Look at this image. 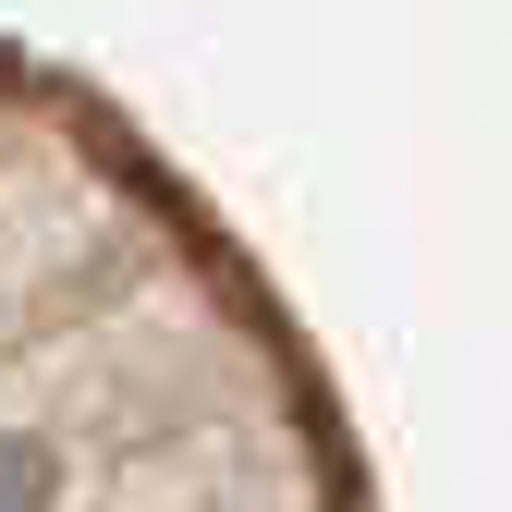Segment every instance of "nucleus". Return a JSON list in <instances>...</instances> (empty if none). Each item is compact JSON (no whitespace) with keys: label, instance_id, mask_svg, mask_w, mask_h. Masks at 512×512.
<instances>
[{"label":"nucleus","instance_id":"1","mask_svg":"<svg viewBox=\"0 0 512 512\" xmlns=\"http://www.w3.org/2000/svg\"><path fill=\"white\" fill-rule=\"evenodd\" d=\"M49 500H61V464H49V439L0 427V512H49Z\"/></svg>","mask_w":512,"mask_h":512}]
</instances>
